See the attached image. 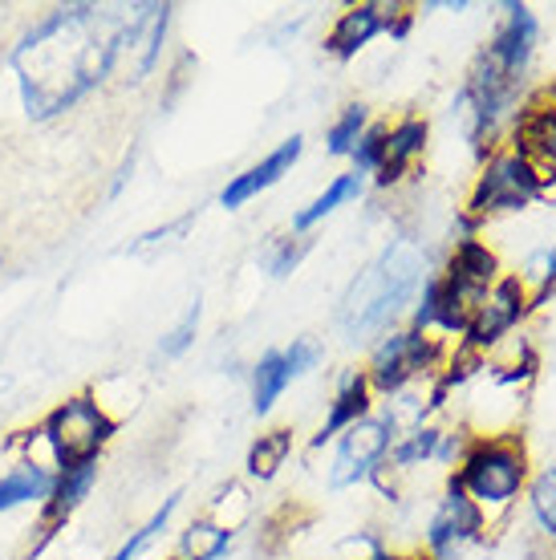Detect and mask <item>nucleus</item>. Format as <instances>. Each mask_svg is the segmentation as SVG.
<instances>
[{
    "instance_id": "25",
    "label": "nucleus",
    "mask_w": 556,
    "mask_h": 560,
    "mask_svg": "<svg viewBox=\"0 0 556 560\" xmlns=\"http://www.w3.org/2000/svg\"><path fill=\"white\" fill-rule=\"evenodd\" d=\"M232 536L236 533H228V528H220V524H211L208 516L192 520L179 536V560H220V557H228Z\"/></svg>"
},
{
    "instance_id": "17",
    "label": "nucleus",
    "mask_w": 556,
    "mask_h": 560,
    "mask_svg": "<svg viewBox=\"0 0 556 560\" xmlns=\"http://www.w3.org/2000/svg\"><path fill=\"white\" fill-rule=\"evenodd\" d=\"M366 415H374V390H370V378H366V370H346L334 390L329 415H325V422H321V431L313 434V447H325L329 439L349 431V427L362 422Z\"/></svg>"
},
{
    "instance_id": "22",
    "label": "nucleus",
    "mask_w": 556,
    "mask_h": 560,
    "mask_svg": "<svg viewBox=\"0 0 556 560\" xmlns=\"http://www.w3.org/2000/svg\"><path fill=\"white\" fill-rule=\"evenodd\" d=\"M524 504H529V520L536 536L556 548V463H548L544 471L532 476L529 491H524Z\"/></svg>"
},
{
    "instance_id": "4",
    "label": "nucleus",
    "mask_w": 556,
    "mask_h": 560,
    "mask_svg": "<svg viewBox=\"0 0 556 560\" xmlns=\"http://www.w3.org/2000/svg\"><path fill=\"white\" fill-rule=\"evenodd\" d=\"M541 167L516 142H500L479 159L467 203H463V228L467 236H479V228L508 220L541 203Z\"/></svg>"
},
{
    "instance_id": "12",
    "label": "nucleus",
    "mask_w": 556,
    "mask_h": 560,
    "mask_svg": "<svg viewBox=\"0 0 556 560\" xmlns=\"http://www.w3.org/2000/svg\"><path fill=\"white\" fill-rule=\"evenodd\" d=\"M536 45H541V21H536V13H532L529 4H516L512 0V4H503L500 28H496V37L484 49L508 78L524 82L532 61H536Z\"/></svg>"
},
{
    "instance_id": "23",
    "label": "nucleus",
    "mask_w": 556,
    "mask_h": 560,
    "mask_svg": "<svg viewBox=\"0 0 556 560\" xmlns=\"http://www.w3.org/2000/svg\"><path fill=\"white\" fill-rule=\"evenodd\" d=\"M54 488V471H42V467H33V463H21L16 471L0 479V512H13L21 504H33V500H42L49 495Z\"/></svg>"
},
{
    "instance_id": "9",
    "label": "nucleus",
    "mask_w": 556,
    "mask_h": 560,
    "mask_svg": "<svg viewBox=\"0 0 556 560\" xmlns=\"http://www.w3.org/2000/svg\"><path fill=\"white\" fill-rule=\"evenodd\" d=\"M394 439H398V427L390 422V415H366L362 422L337 434L334 459H329V488H354L374 476L386 463Z\"/></svg>"
},
{
    "instance_id": "32",
    "label": "nucleus",
    "mask_w": 556,
    "mask_h": 560,
    "mask_svg": "<svg viewBox=\"0 0 556 560\" xmlns=\"http://www.w3.org/2000/svg\"><path fill=\"white\" fill-rule=\"evenodd\" d=\"M406 560H427V557H406Z\"/></svg>"
},
{
    "instance_id": "6",
    "label": "nucleus",
    "mask_w": 556,
    "mask_h": 560,
    "mask_svg": "<svg viewBox=\"0 0 556 560\" xmlns=\"http://www.w3.org/2000/svg\"><path fill=\"white\" fill-rule=\"evenodd\" d=\"M42 431L54 447L57 467H73V463H97V455L106 451V443L118 431V422L111 419V410L102 407L94 394H73L61 407L49 410Z\"/></svg>"
},
{
    "instance_id": "28",
    "label": "nucleus",
    "mask_w": 556,
    "mask_h": 560,
    "mask_svg": "<svg viewBox=\"0 0 556 560\" xmlns=\"http://www.w3.org/2000/svg\"><path fill=\"white\" fill-rule=\"evenodd\" d=\"M248 516H252V500L240 483H228V488L216 495V504H211V512H208L211 524H220V528H228V533H236Z\"/></svg>"
},
{
    "instance_id": "20",
    "label": "nucleus",
    "mask_w": 556,
    "mask_h": 560,
    "mask_svg": "<svg viewBox=\"0 0 556 560\" xmlns=\"http://www.w3.org/2000/svg\"><path fill=\"white\" fill-rule=\"evenodd\" d=\"M358 196H362V175H358V171L337 175V179L329 183V187H325L309 208H301L297 215H292V232H297V236H309V228H317L321 220H329L337 208H346L349 199H358Z\"/></svg>"
},
{
    "instance_id": "2",
    "label": "nucleus",
    "mask_w": 556,
    "mask_h": 560,
    "mask_svg": "<svg viewBox=\"0 0 556 560\" xmlns=\"http://www.w3.org/2000/svg\"><path fill=\"white\" fill-rule=\"evenodd\" d=\"M427 284V256L415 240H390L386 248L354 277L341 296L337 325L349 341L390 334V325L415 305Z\"/></svg>"
},
{
    "instance_id": "18",
    "label": "nucleus",
    "mask_w": 556,
    "mask_h": 560,
    "mask_svg": "<svg viewBox=\"0 0 556 560\" xmlns=\"http://www.w3.org/2000/svg\"><path fill=\"white\" fill-rule=\"evenodd\" d=\"M97 479V463H73V467H61L54 476V488L45 495V516H42V528H57V524H66V520L82 508V500L90 495Z\"/></svg>"
},
{
    "instance_id": "14",
    "label": "nucleus",
    "mask_w": 556,
    "mask_h": 560,
    "mask_svg": "<svg viewBox=\"0 0 556 560\" xmlns=\"http://www.w3.org/2000/svg\"><path fill=\"white\" fill-rule=\"evenodd\" d=\"M301 151H305V139H301V135L285 139L277 147V151H268L265 159H260V163H252L248 171H240L236 179H232L220 191V203H223V208H244V203H248V199H256L260 191L277 187V183L285 179V175H289L292 167H297Z\"/></svg>"
},
{
    "instance_id": "27",
    "label": "nucleus",
    "mask_w": 556,
    "mask_h": 560,
    "mask_svg": "<svg viewBox=\"0 0 556 560\" xmlns=\"http://www.w3.org/2000/svg\"><path fill=\"white\" fill-rule=\"evenodd\" d=\"M175 508H179V495H171L167 504L159 508V512H154V516L147 520V524H142L139 533H130V540H126V545L118 548V552H114L111 560H139L142 552H147V548L154 545V536H159V533H163V528L171 524V516H175Z\"/></svg>"
},
{
    "instance_id": "7",
    "label": "nucleus",
    "mask_w": 556,
    "mask_h": 560,
    "mask_svg": "<svg viewBox=\"0 0 556 560\" xmlns=\"http://www.w3.org/2000/svg\"><path fill=\"white\" fill-rule=\"evenodd\" d=\"M532 313V296L529 289L520 284V277L516 272H503L491 289L484 293V301L472 308V322H467V334H463L460 346H467L472 353H491L496 346H500L503 337L520 334V325L529 322Z\"/></svg>"
},
{
    "instance_id": "3",
    "label": "nucleus",
    "mask_w": 556,
    "mask_h": 560,
    "mask_svg": "<svg viewBox=\"0 0 556 560\" xmlns=\"http://www.w3.org/2000/svg\"><path fill=\"white\" fill-rule=\"evenodd\" d=\"M532 476V451L520 431L472 434L463 459L451 471V488H460L484 512L487 528H496L520 508Z\"/></svg>"
},
{
    "instance_id": "5",
    "label": "nucleus",
    "mask_w": 556,
    "mask_h": 560,
    "mask_svg": "<svg viewBox=\"0 0 556 560\" xmlns=\"http://www.w3.org/2000/svg\"><path fill=\"white\" fill-rule=\"evenodd\" d=\"M447 341L422 334L415 325L406 329H390L374 341L370 365H366V378L374 394H398L415 382H431L447 370Z\"/></svg>"
},
{
    "instance_id": "21",
    "label": "nucleus",
    "mask_w": 556,
    "mask_h": 560,
    "mask_svg": "<svg viewBox=\"0 0 556 560\" xmlns=\"http://www.w3.org/2000/svg\"><path fill=\"white\" fill-rule=\"evenodd\" d=\"M292 370H289V358L285 350H268L256 370H252V407L256 415H268V410L277 407V398L292 386Z\"/></svg>"
},
{
    "instance_id": "10",
    "label": "nucleus",
    "mask_w": 556,
    "mask_h": 560,
    "mask_svg": "<svg viewBox=\"0 0 556 560\" xmlns=\"http://www.w3.org/2000/svg\"><path fill=\"white\" fill-rule=\"evenodd\" d=\"M500 277H503L500 253L479 236L455 240V248H451V256H447V268L439 272V280H443L447 289L467 305V313L484 301V293Z\"/></svg>"
},
{
    "instance_id": "16",
    "label": "nucleus",
    "mask_w": 556,
    "mask_h": 560,
    "mask_svg": "<svg viewBox=\"0 0 556 560\" xmlns=\"http://www.w3.org/2000/svg\"><path fill=\"white\" fill-rule=\"evenodd\" d=\"M386 21H390V4H374V0L346 4L337 13L334 25H329V33H325V49L334 57H341V61H349V57L362 54L378 33H386Z\"/></svg>"
},
{
    "instance_id": "8",
    "label": "nucleus",
    "mask_w": 556,
    "mask_h": 560,
    "mask_svg": "<svg viewBox=\"0 0 556 560\" xmlns=\"http://www.w3.org/2000/svg\"><path fill=\"white\" fill-rule=\"evenodd\" d=\"M487 533H491V528H487L484 512H479L460 488L447 483V491L435 500V512H431V520H427V533H422V545H427L422 557L427 560H467V552L484 545Z\"/></svg>"
},
{
    "instance_id": "13",
    "label": "nucleus",
    "mask_w": 556,
    "mask_h": 560,
    "mask_svg": "<svg viewBox=\"0 0 556 560\" xmlns=\"http://www.w3.org/2000/svg\"><path fill=\"white\" fill-rule=\"evenodd\" d=\"M508 142H516L536 167L556 175V85H544L536 98L520 106V118H516Z\"/></svg>"
},
{
    "instance_id": "1",
    "label": "nucleus",
    "mask_w": 556,
    "mask_h": 560,
    "mask_svg": "<svg viewBox=\"0 0 556 560\" xmlns=\"http://www.w3.org/2000/svg\"><path fill=\"white\" fill-rule=\"evenodd\" d=\"M130 9L70 4L33 25L13 49L28 118H57L114 73Z\"/></svg>"
},
{
    "instance_id": "15",
    "label": "nucleus",
    "mask_w": 556,
    "mask_h": 560,
    "mask_svg": "<svg viewBox=\"0 0 556 560\" xmlns=\"http://www.w3.org/2000/svg\"><path fill=\"white\" fill-rule=\"evenodd\" d=\"M427 139H431V127L427 118L418 114H406L394 127H386V147H382V167H378V187H394L403 183L406 175H415V167L427 154Z\"/></svg>"
},
{
    "instance_id": "29",
    "label": "nucleus",
    "mask_w": 556,
    "mask_h": 560,
    "mask_svg": "<svg viewBox=\"0 0 556 560\" xmlns=\"http://www.w3.org/2000/svg\"><path fill=\"white\" fill-rule=\"evenodd\" d=\"M305 253H309V236L289 232V236L273 240V248H268V256H265V268L273 277H289L292 268L305 260Z\"/></svg>"
},
{
    "instance_id": "30",
    "label": "nucleus",
    "mask_w": 556,
    "mask_h": 560,
    "mask_svg": "<svg viewBox=\"0 0 556 560\" xmlns=\"http://www.w3.org/2000/svg\"><path fill=\"white\" fill-rule=\"evenodd\" d=\"M382 147H386V122H370L366 127V135L358 139V147H354V171L358 175H378V167H382Z\"/></svg>"
},
{
    "instance_id": "11",
    "label": "nucleus",
    "mask_w": 556,
    "mask_h": 560,
    "mask_svg": "<svg viewBox=\"0 0 556 560\" xmlns=\"http://www.w3.org/2000/svg\"><path fill=\"white\" fill-rule=\"evenodd\" d=\"M167 21H171L167 4L130 9V25H126L123 45H118V61H114V73H123V82L139 85L142 78L154 70L159 45H163V33H167Z\"/></svg>"
},
{
    "instance_id": "19",
    "label": "nucleus",
    "mask_w": 556,
    "mask_h": 560,
    "mask_svg": "<svg viewBox=\"0 0 556 560\" xmlns=\"http://www.w3.org/2000/svg\"><path fill=\"white\" fill-rule=\"evenodd\" d=\"M439 443H443V427H435V422H422V427H410L406 434L394 439V447H390L386 463L394 476H403V471H415L422 463H435L439 459Z\"/></svg>"
},
{
    "instance_id": "26",
    "label": "nucleus",
    "mask_w": 556,
    "mask_h": 560,
    "mask_svg": "<svg viewBox=\"0 0 556 560\" xmlns=\"http://www.w3.org/2000/svg\"><path fill=\"white\" fill-rule=\"evenodd\" d=\"M366 127H370V110H366L362 102H349L346 110L329 122V130H325V151L334 154V159L354 154V147H358V139L366 135Z\"/></svg>"
},
{
    "instance_id": "31",
    "label": "nucleus",
    "mask_w": 556,
    "mask_h": 560,
    "mask_svg": "<svg viewBox=\"0 0 556 560\" xmlns=\"http://www.w3.org/2000/svg\"><path fill=\"white\" fill-rule=\"evenodd\" d=\"M199 313H204V308H199V301H195V305L187 308V313H183V322L175 325V329H171L167 337H163V358H179V353L187 350V346H192V341H195V329H199Z\"/></svg>"
},
{
    "instance_id": "24",
    "label": "nucleus",
    "mask_w": 556,
    "mask_h": 560,
    "mask_svg": "<svg viewBox=\"0 0 556 560\" xmlns=\"http://www.w3.org/2000/svg\"><path fill=\"white\" fill-rule=\"evenodd\" d=\"M292 455V431L289 427H277V431H265L256 443L248 447V476L260 479V483H268V479L280 476V467L289 463Z\"/></svg>"
}]
</instances>
